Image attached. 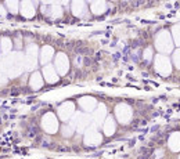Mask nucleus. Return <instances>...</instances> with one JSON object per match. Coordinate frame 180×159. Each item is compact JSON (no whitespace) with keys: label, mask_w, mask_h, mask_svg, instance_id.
Wrapping results in <instances>:
<instances>
[{"label":"nucleus","mask_w":180,"mask_h":159,"mask_svg":"<svg viewBox=\"0 0 180 159\" xmlns=\"http://www.w3.org/2000/svg\"><path fill=\"white\" fill-rule=\"evenodd\" d=\"M45 50H46V51H45V53H43V58H42V60H43V61H42V62H46V58H47V57H49V58H50L51 53H53V51H51V48H50V47H49V48H47V47H46V48H45Z\"/></svg>","instance_id":"6"},{"label":"nucleus","mask_w":180,"mask_h":159,"mask_svg":"<svg viewBox=\"0 0 180 159\" xmlns=\"http://www.w3.org/2000/svg\"><path fill=\"white\" fill-rule=\"evenodd\" d=\"M0 17H6V9L2 4H0Z\"/></svg>","instance_id":"7"},{"label":"nucleus","mask_w":180,"mask_h":159,"mask_svg":"<svg viewBox=\"0 0 180 159\" xmlns=\"http://www.w3.org/2000/svg\"><path fill=\"white\" fill-rule=\"evenodd\" d=\"M6 6L13 14H17L18 11V2H6Z\"/></svg>","instance_id":"4"},{"label":"nucleus","mask_w":180,"mask_h":159,"mask_svg":"<svg viewBox=\"0 0 180 159\" xmlns=\"http://www.w3.org/2000/svg\"><path fill=\"white\" fill-rule=\"evenodd\" d=\"M21 12L24 17H27V18H32L33 17V12H35V10H33V7L31 6V3H21Z\"/></svg>","instance_id":"2"},{"label":"nucleus","mask_w":180,"mask_h":159,"mask_svg":"<svg viewBox=\"0 0 180 159\" xmlns=\"http://www.w3.org/2000/svg\"><path fill=\"white\" fill-rule=\"evenodd\" d=\"M45 75H46V78H47V80H50V82L56 80V76L53 75V71H51V68H46L45 69Z\"/></svg>","instance_id":"5"},{"label":"nucleus","mask_w":180,"mask_h":159,"mask_svg":"<svg viewBox=\"0 0 180 159\" xmlns=\"http://www.w3.org/2000/svg\"><path fill=\"white\" fill-rule=\"evenodd\" d=\"M31 86H32V89H35V90L42 86V79H40V76L38 75V73H35V75L32 76V79H31Z\"/></svg>","instance_id":"3"},{"label":"nucleus","mask_w":180,"mask_h":159,"mask_svg":"<svg viewBox=\"0 0 180 159\" xmlns=\"http://www.w3.org/2000/svg\"><path fill=\"white\" fill-rule=\"evenodd\" d=\"M11 47H13V43L9 37H3L2 42H0V48H2V53L4 55H9V53L11 51Z\"/></svg>","instance_id":"1"}]
</instances>
